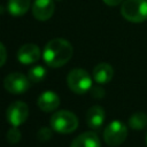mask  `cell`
Segmentation results:
<instances>
[{
  "label": "cell",
  "mask_w": 147,
  "mask_h": 147,
  "mask_svg": "<svg viewBox=\"0 0 147 147\" xmlns=\"http://www.w3.org/2000/svg\"><path fill=\"white\" fill-rule=\"evenodd\" d=\"M146 144H147V137H146Z\"/></svg>",
  "instance_id": "obj_22"
},
{
  "label": "cell",
  "mask_w": 147,
  "mask_h": 147,
  "mask_svg": "<svg viewBox=\"0 0 147 147\" xmlns=\"http://www.w3.org/2000/svg\"><path fill=\"white\" fill-rule=\"evenodd\" d=\"M67 83L69 88L76 94H84L92 88V78L84 69H74L69 72Z\"/></svg>",
  "instance_id": "obj_4"
},
{
  "label": "cell",
  "mask_w": 147,
  "mask_h": 147,
  "mask_svg": "<svg viewBox=\"0 0 147 147\" xmlns=\"http://www.w3.org/2000/svg\"><path fill=\"white\" fill-rule=\"evenodd\" d=\"M37 138L39 139V141L41 142H46L52 138V130L49 127L42 126L39 129V131L37 132Z\"/></svg>",
  "instance_id": "obj_18"
},
{
  "label": "cell",
  "mask_w": 147,
  "mask_h": 147,
  "mask_svg": "<svg viewBox=\"0 0 147 147\" xmlns=\"http://www.w3.org/2000/svg\"><path fill=\"white\" fill-rule=\"evenodd\" d=\"M127 137V127L121 121L110 122L103 131V140L108 146L116 147L122 145Z\"/></svg>",
  "instance_id": "obj_5"
},
{
  "label": "cell",
  "mask_w": 147,
  "mask_h": 147,
  "mask_svg": "<svg viewBox=\"0 0 147 147\" xmlns=\"http://www.w3.org/2000/svg\"><path fill=\"white\" fill-rule=\"evenodd\" d=\"M114 69L108 63H99L93 69V79L98 84H107L113 79Z\"/></svg>",
  "instance_id": "obj_13"
},
{
  "label": "cell",
  "mask_w": 147,
  "mask_h": 147,
  "mask_svg": "<svg viewBox=\"0 0 147 147\" xmlns=\"http://www.w3.org/2000/svg\"><path fill=\"white\" fill-rule=\"evenodd\" d=\"M40 49L34 44L22 45L17 52V60L22 64H33L40 59Z\"/></svg>",
  "instance_id": "obj_9"
},
{
  "label": "cell",
  "mask_w": 147,
  "mask_h": 147,
  "mask_svg": "<svg viewBox=\"0 0 147 147\" xmlns=\"http://www.w3.org/2000/svg\"><path fill=\"white\" fill-rule=\"evenodd\" d=\"M55 10L54 0H34L32 5V14L39 21L49 20Z\"/></svg>",
  "instance_id": "obj_8"
},
{
  "label": "cell",
  "mask_w": 147,
  "mask_h": 147,
  "mask_svg": "<svg viewBox=\"0 0 147 147\" xmlns=\"http://www.w3.org/2000/svg\"><path fill=\"white\" fill-rule=\"evenodd\" d=\"M56 1H61V0H56Z\"/></svg>",
  "instance_id": "obj_23"
},
{
  "label": "cell",
  "mask_w": 147,
  "mask_h": 147,
  "mask_svg": "<svg viewBox=\"0 0 147 147\" xmlns=\"http://www.w3.org/2000/svg\"><path fill=\"white\" fill-rule=\"evenodd\" d=\"M103 94H105V92H103L102 88H99V87L92 88V95H93L94 98H102Z\"/></svg>",
  "instance_id": "obj_20"
},
{
  "label": "cell",
  "mask_w": 147,
  "mask_h": 147,
  "mask_svg": "<svg viewBox=\"0 0 147 147\" xmlns=\"http://www.w3.org/2000/svg\"><path fill=\"white\" fill-rule=\"evenodd\" d=\"M70 147H101V142L96 133L87 131L77 136L72 140Z\"/></svg>",
  "instance_id": "obj_12"
},
{
  "label": "cell",
  "mask_w": 147,
  "mask_h": 147,
  "mask_svg": "<svg viewBox=\"0 0 147 147\" xmlns=\"http://www.w3.org/2000/svg\"><path fill=\"white\" fill-rule=\"evenodd\" d=\"M129 125L133 130H142L147 125V115L145 113H134L129 118Z\"/></svg>",
  "instance_id": "obj_15"
},
{
  "label": "cell",
  "mask_w": 147,
  "mask_h": 147,
  "mask_svg": "<svg viewBox=\"0 0 147 147\" xmlns=\"http://www.w3.org/2000/svg\"><path fill=\"white\" fill-rule=\"evenodd\" d=\"M105 117H106V114L102 107L92 106L86 113V123L88 127L93 130H98L102 126L105 122Z\"/></svg>",
  "instance_id": "obj_11"
},
{
  "label": "cell",
  "mask_w": 147,
  "mask_h": 147,
  "mask_svg": "<svg viewBox=\"0 0 147 147\" xmlns=\"http://www.w3.org/2000/svg\"><path fill=\"white\" fill-rule=\"evenodd\" d=\"M37 105L40 108V110L45 113H51L60 106V98L53 91H45L39 95Z\"/></svg>",
  "instance_id": "obj_10"
},
{
  "label": "cell",
  "mask_w": 147,
  "mask_h": 147,
  "mask_svg": "<svg viewBox=\"0 0 147 147\" xmlns=\"http://www.w3.org/2000/svg\"><path fill=\"white\" fill-rule=\"evenodd\" d=\"M46 69L42 65H34L28 72V78L31 83H39L45 79L46 77Z\"/></svg>",
  "instance_id": "obj_16"
},
{
  "label": "cell",
  "mask_w": 147,
  "mask_h": 147,
  "mask_svg": "<svg viewBox=\"0 0 147 147\" xmlns=\"http://www.w3.org/2000/svg\"><path fill=\"white\" fill-rule=\"evenodd\" d=\"M106 5H108V6H111V7H114V6H117V5H119V3H122L124 0H102Z\"/></svg>",
  "instance_id": "obj_21"
},
{
  "label": "cell",
  "mask_w": 147,
  "mask_h": 147,
  "mask_svg": "<svg viewBox=\"0 0 147 147\" xmlns=\"http://www.w3.org/2000/svg\"><path fill=\"white\" fill-rule=\"evenodd\" d=\"M51 126L57 133L68 134L78 127V118L69 110H59L52 115Z\"/></svg>",
  "instance_id": "obj_2"
},
{
  "label": "cell",
  "mask_w": 147,
  "mask_h": 147,
  "mask_svg": "<svg viewBox=\"0 0 147 147\" xmlns=\"http://www.w3.org/2000/svg\"><path fill=\"white\" fill-rule=\"evenodd\" d=\"M7 141L15 145L21 140V131L17 129V126H11L8 131H7Z\"/></svg>",
  "instance_id": "obj_17"
},
{
  "label": "cell",
  "mask_w": 147,
  "mask_h": 147,
  "mask_svg": "<svg viewBox=\"0 0 147 147\" xmlns=\"http://www.w3.org/2000/svg\"><path fill=\"white\" fill-rule=\"evenodd\" d=\"M74 54L71 44L62 38L49 40L42 52V59L47 65L52 68H60L69 62Z\"/></svg>",
  "instance_id": "obj_1"
},
{
  "label": "cell",
  "mask_w": 147,
  "mask_h": 147,
  "mask_svg": "<svg viewBox=\"0 0 147 147\" xmlns=\"http://www.w3.org/2000/svg\"><path fill=\"white\" fill-rule=\"evenodd\" d=\"M7 60V51H6V47L3 46L2 42H0V67H2L5 64Z\"/></svg>",
  "instance_id": "obj_19"
},
{
  "label": "cell",
  "mask_w": 147,
  "mask_h": 147,
  "mask_svg": "<svg viewBox=\"0 0 147 147\" xmlns=\"http://www.w3.org/2000/svg\"><path fill=\"white\" fill-rule=\"evenodd\" d=\"M3 86L6 91L11 94H22L29 90L30 80L25 75L21 72H13L5 78Z\"/></svg>",
  "instance_id": "obj_7"
},
{
  "label": "cell",
  "mask_w": 147,
  "mask_h": 147,
  "mask_svg": "<svg viewBox=\"0 0 147 147\" xmlns=\"http://www.w3.org/2000/svg\"><path fill=\"white\" fill-rule=\"evenodd\" d=\"M6 117L11 126H20L29 117V107L23 101H14L11 102L6 111Z\"/></svg>",
  "instance_id": "obj_6"
},
{
  "label": "cell",
  "mask_w": 147,
  "mask_h": 147,
  "mask_svg": "<svg viewBox=\"0 0 147 147\" xmlns=\"http://www.w3.org/2000/svg\"><path fill=\"white\" fill-rule=\"evenodd\" d=\"M30 8V0H8L7 9L13 16H22Z\"/></svg>",
  "instance_id": "obj_14"
},
{
  "label": "cell",
  "mask_w": 147,
  "mask_h": 147,
  "mask_svg": "<svg viewBox=\"0 0 147 147\" xmlns=\"http://www.w3.org/2000/svg\"><path fill=\"white\" fill-rule=\"evenodd\" d=\"M122 16L132 23H141L147 20V0H125L121 7Z\"/></svg>",
  "instance_id": "obj_3"
}]
</instances>
